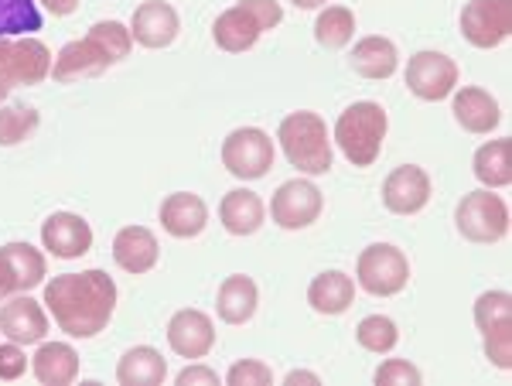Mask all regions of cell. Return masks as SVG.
Returning <instances> with one entry per match:
<instances>
[{"label":"cell","instance_id":"obj_1","mask_svg":"<svg viewBox=\"0 0 512 386\" xmlns=\"http://www.w3.org/2000/svg\"><path fill=\"white\" fill-rule=\"evenodd\" d=\"M45 305L65 335L93 339L110 325L113 308H117V284L106 270L62 274L45 284Z\"/></svg>","mask_w":512,"mask_h":386},{"label":"cell","instance_id":"obj_2","mask_svg":"<svg viewBox=\"0 0 512 386\" xmlns=\"http://www.w3.org/2000/svg\"><path fill=\"white\" fill-rule=\"evenodd\" d=\"M134 35L120 21H96L86 38L69 41L52 65L55 82H76L106 72L113 62H123L130 55Z\"/></svg>","mask_w":512,"mask_h":386},{"label":"cell","instance_id":"obj_3","mask_svg":"<svg viewBox=\"0 0 512 386\" xmlns=\"http://www.w3.org/2000/svg\"><path fill=\"white\" fill-rule=\"evenodd\" d=\"M277 141L284 147L287 161L304 175H325L332 168V141H328V123L311 110H297L280 120Z\"/></svg>","mask_w":512,"mask_h":386},{"label":"cell","instance_id":"obj_4","mask_svg":"<svg viewBox=\"0 0 512 386\" xmlns=\"http://www.w3.org/2000/svg\"><path fill=\"white\" fill-rule=\"evenodd\" d=\"M383 137H386V110L373 100L352 103L335 123V141L355 168H369L379 158Z\"/></svg>","mask_w":512,"mask_h":386},{"label":"cell","instance_id":"obj_5","mask_svg":"<svg viewBox=\"0 0 512 386\" xmlns=\"http://www.w3.org/2000/svg\"><path fill=\"white\" fill-rule=\"evenodd\" d=\"M284 18V7L277 0H243V4L222 11L212 24V38L226 52H246L253 48L267 28H277Z\"/></svg>","mask_w":512,"mask_h":386},{"label":"cell","instance_id":"obj_6","mask_svg":"<svg viewBox=\"0 0 512 386\" xmlns=\"http://www.w3.org/2000/svg\"><path fill=\"white\" fill-rule=\"evenodd\" d=\"M52 72V52L38 38H0V100H7L14 86H38Z\"/></svg>","mask_w":512,"mask_h":386},{"label":"cell","instance_id":"obj_7","mask_svg":"<svg viewBox=\"0 0 512 386\" xmlns=\"http://www.w3.org/2000/svg\"><path fill=\"white\" fill-rule=\"evenodd\" d=\"M454 223H458V233L465 240L499 243L509 233V205L499 195H492L489 188L485 192H468L454 209Z\"/></svg>","mask_w":512,"mask_h":386},{"label":"cell","instance_id":"obj_8","mask_svg":"<svg viewBox=\"0 0 512 386\" xmlns=\"http://www.w3.org/2000/svg\"><path fill=\"white\" fill-rule=\"evenodd\" d=\"M355 277L359 287L376 298H393L400 294L410 281V264L403 257V250H396L390 243H373L359 253V264H355Z\"/></svg>","mask_w":512,"mask_h":386},{"label":"cell","instance_id":"obj_9","mask_svg":"<svg viewBox=\"0 0 512 386\" xmlns=\"http://www.w3.org/2000/svg\"><path fill=\"white\" fill-rule=\"evenodd\" d=\"M475 325L482 328L485 356L499 369L512 366V294L485 291L475 301Z\"/></svg>","mask_w":512,"mask_h":386},{"label":"cell","instance_id":"obj_10","mask_svg":"<svg viewBox=\"0 0 512 386\" xmlns=\"http://www.w3.org/2000/svg\"><path fill=\"white\" fill-rule=\"evenodd\" d=\"M222 164L229 168V175L256 182L274 168V141L260 127H239L222 141Z\"/></svg>","mask_w":512,"mask_h":386},{"label":"cell","instance_id":"obj_11","mask_svg":"<svg viewBox=\"0 0 512 386\" xmlns=\"http://www.w3.org/2000/svg\"><path fill=\"white\" fill-rule=\"evenodd\" d=\"M461 35L475 48H495L512 35V0H472L461 11Z\"/></svg>","mask_w":512,"mask_h":386},{"label":"cell","instance_id":"obj_12","mask_svg":"<svg viewBox=\"0 0 512 386\" xmlns=\"http://www.w3.org/2000/svg\"><path fill=\"white\" fill-rule=\"evenodd\" d=\"M407 86L417 100L441 103L458 86V65L441 52H417L407 65Z\"/></svg>","mask_w":512,"mask_h":386},{"label":"cell","instance_id":"obj_13","mask_svg":"<svg viewBox=\"0 0 512 386\" xmlns=\"http://www.w3.org/2000/svg\"><path fill=\"white\" fill-rule=\"evenodd\" d=\"M321 209H325V199H321L318 185L304 182V178L284 182L270 202V216L280 229H308L321 216Z\"/></svg>","mask_w":512,"mask_h":386},{"label":"cell","instance_id":"obj_14","mask_svg":"<svg viewBox=\"0 0 512 386\" xmlns=\"http://www.w3.org/2000/svg\"><path fill=\"white\" fill-rule=\"evenodd\" d=\"M383 202L396 216H414L431 202V175L417 164H403L383 182Z\"/></svg>","mask_w":512,"mask_h":386},{"label":"cell","instance_id":"obj_15","mask_svg":"<svg viewBox=\"0 0 512 386\" xmlns=\"http://www.w3.org/2000/svg\"><path fill=\"white\" fill-rule=\"evenodd\" d=\"M41 243L52 257L76 260L82 253H89L93 246V229L76 212H55L41 223Z\"/></svg>","mask_w":512,"mask_h":386},{"label":"cell","instance_id":"obj_16","mask_svg":"<svg viewBox=\"0 0 512 386\" xmlns=\"http://www.w3.org/2000/svg\"><path fill=\"white\" fill-rule=\"evenodd\" d=\"M168 342L181 359H202L216 346V325L205 311L185 308L168 322Z\"/></svg>","mask_w":512,"mask_h":386},{"label":"cell","instance_id":"obj_17","mask_svg":"<svg viewBox=\"0 0 512 386\" xmlns=\"http://www.w3.org/2000/svg\"><path fill=\"white\" fill-rule=\"evenodd\" d=\"M45 332H48L45 308H41L31 294L11 298L0 308V335H7V339L18 342V346H35V342L45 339Z\"/></svg>","mask_w":512,"mask_h":386},{"label":"cell","instance_id":"obj_18","mask_svg":"<svg viewBox=\"0 0 512 386\" xmlns=\"http://www.w3.org/2000/svg\"><path fill=\"white\" fill-rule=\"evenodd\" d=\"M130 35L144 48H168L178 38V11L164 0H147L134 11Z\"/></svg>","mask_w":512,"mask_h":386},{"label":"cell","instance_id":"obj_19","mask_svg":"<svg viewBox=\"0 0 512 386\" xmlns=\"http://www.w3.org/2000/svg\"><path fill=\"white\" fill-rule=\"evenodd\" d=\"M161 257L158 236L147 226H127L113 236V260L127 270V274H147Z\"/></svg>","mask_w":512,"mask_h":386},{"label":"cell","instance_id":"obj_20","mask_svg":"<svg viewBox=\"0 0 512 386\" xmlns=\"http://www.w3.org/2000/svg\"><path fill=\"white\" fill-rule=\"evenodd\" d=\"M209 223V209L195 192H175L161 205V226L168 229L175 240H192Z\"/></svg>","mask_w":512,"mask_h":386},{"label":"cell","instance_id":"obj_21","mask_svg":"<svg viewBox=\"0 0 512 386\" xmlns=\"http://www.w3.org/2000/svg\"><path fill=\"white\" fill-rule=\"evenodd\" d=\"M451 113H454V120L468 130V134H489V130L499 127V103H495L492 96L478 86L458 89V93H454Z\"/></svg>","mask_w":512,"mask_h":386},{"label":"cell","instance_id":"obj_22","mask_svg":"<svg viewBox=\"0 0 512 386\" xmlns=\"http://www.w3.org/2000/svg\"><path fill=\"white\" fill-rule=\"evenodd\" d=\"M256 301H260V294H256L253 277H246V274L226 277L219 287V298H216L219 318L226 325H246L256 315Z\"/></svg>","mask_w":512,"mask_h":386},{"label":"cell","instance_id":"obj_23","mask_svg":"<svg viewBox=\"0 0 512 386\" xmlns=\"http://www.w3.org/2000/svg\"><path fill=\"white\" fill-rule=\"evenodd\" d=\"M219 219L233 236H253L256 229L263 226L260 195L250 192V188H233V192H229L219 205Z\"/></svg>","mask_w":512,"mask_h":386},{"label":"cell","instance_id":"obj_24","mask_svg":"<svg viewBox=\"0 0 512 386\" xmlns=\"http://www.w3.org/2000/svg\"><path fill=\"white\" fill-rule=\"evenodd\" d=\"M352 298H355V284L342 270H325L308 287V301L318 315H342V311H349Z\"/></svg>","mask_w":512,"mask_h":386},{"label":"cell","instance_id":"obj_25","mask_svg":"<svg viewBox=\"0 0 512 386\" xmlns=\"http://www.w3.org/2000/svg\"><path fill=\"white\" fill-rule=\"evenodd\" d=\"M400 65V52L390 38H379V35H369L355 45L352 52V69L359 72L362 79H390Z\"/></svg>","mask_w":512,"mask_h":386},{"label":"cell","instance_id":"obj_26","mask_svg":"<svg viewBox=\"0 0 512 386\" xmlns=\"http://www.w3.org/2000/svg\"><path fill=\"white\" fill-rule=\"evenodd\" d=\"M35 376L45 386H69L79 376V352L69 342H45L35 356Z\"/></svg>","mask_w":512,"mask_h":386},{"label":"cell","instance_id":"obj_27","mask_svg":"<svg viewBox=\"0 0 512 386\" xmlns=\"http://www.w3.org/2000/svg\"><path fill=\"white\" fill-rule=\"evenodd\" d=\"M164 376H168V363H164L161 352L151 346H137V349L123 352V359L117 366V380L123 386H161Z\"/></svg>","mask_w":512,"mask_h":386},{"label":"cell","instance_id":"obj_28","mask_svg":"<svg viewBox=\"0 0 512 386\" xmlns=\"http://www.w3.org/2000/svg\"><path fill=\"white\" fill-rule=\"evenodd\" d=\"M509 141H489L475 151V178L485 188H506L512 182V164H509Z\"/></svg>","mask_w":512,"mask_h":386},{"label":"cell","instance_id":"obj_29","mask_svg":"<svg viewBox=\"0 0 512 386\" xmlns=\"http://www.w3.org/2000/svg\"><path fill=\"white\" fill-rule=\"evenodd\" d=\"M0 257L7 260L14 281H18V291H31L45 281V257L35 250L31 243H7L0 246Z\"/></svg>","mask_w":512,"mask_h":386},{"label":"cell","instance_id":"obj_30","mask_svg":"<svg viewBox=\"0 0 512 386\" xmlns=\"http://www.w3.org/2000/svg\"><path fill=\"white\" fill-rule=\"evenodd\" d=\"M355 35V14L349 7H325L315 21V38L321 48L335 52V48H345Z\"/></svg>","mask_w":512,"mask_h":386},{"label":"cell","instance_id":"obj_31","mask_svg":"<svg viewBox=\"0 0 512 386\" xmlns=\"http://www.w3.org/2000/svg\"><path fill=\"white\" fill-rule=\"evenodd\" d=\"M41 31V14L35 0H0V38Z\"/></svg>","mask_w":512,"mask_h":386},{"label":"cell","instance_id":"obj_32","mask_svg":"<svg viewBox=\"0 0 512 386\" xmlns=\"http://www.w3.org/2000/svg\"><path fill=\"white\" fill-rule=\"evenodd\" d=\"M38 110H31V106H0V147H14L21 141H28L31 134L38 130Z\"/></svg>","mask_w":512,"mask_h":386},{"label":"cell","instance_id":"obj_33","mask_svg":"<svg viewBox=\"0 0 512 386\" xmlns=\"http://www.w3.org/2000/svg\"><path fill=\"white\" fill-rule=\"evenodd\" d=\"M355 339H359L362 349L376 352V356H383V352H390L396 342H400V332H396V322L386 315H369L362 318L359 328H355Z\"/></svg>","mask_w":512,"mask_h":386},{"label":"cell","instance_id":"obj_34","mask_svg":"<svg viewBox=\"0 0 512 386\" xmlns=\"http://www.w3.org/2000/svg\"><path fill=\"white\" fill-rule=\"evenodd\" d=\"M226 383L229 386H267V383H274V369L267 363H260V359H239V363L229 369Z\"/></svg>","mask_w":512,"mask_h":386},{"label":"cell","instance_id":"obj_35","mask_svg":"<svg viewBox=\"0 0 512 386\" xmlns=\"http://www.w3.org/2000/svg\"><path fill=\"white\" fill-rule=\"evenodd\" d=\"M373 380H376L379 386H393V383L417 386L420 380H424V376H420V369H417V366H410L407 359H386V363L376 369Z\"/></svg>","mask_w":512,"mask_h":386},{"label":"cell","instance_id":"obj_36","mask_svg":"<svg viewBox=\"0 0 512 386\" xmlns=\"http://www.w3.org/2000/svg\"><path fill=\"white\" fill-rule=\"evenodd\" d=\"M24 369H28V356L21 352L18 342L0 346V380H21Z\"/></svg>","mask_w":512,"mask_h":386},{"label":"cell","instance_id":"obj_37","mask_svg":"<svg viewBox=\"0 0 512 386\" xmlns=\"http://www.w3.org/2000/svg\"><path fill=\"white\" fill-rule=\"evenodd\" d=\"M219 386V376L212 373L209 366H188V369H181L178 373V386Z\"/></svg>","mask_w":512,"mask_h":386},{"label":"cell","instance_id":"obj_38","mask_svg":"<svg viewBox=\"0 0 512 386\" xmlns=\"http://www.w3.org/2000/svg\"><path fill=\"white\" fill-rule=\"evenodd\" d=\"M7 294H18V281H14L11 267H7V260L0 257V301H4Z\"/></svg>","mask_w":512,"mask_h":386},{"label":"cell","instance_id":"obj_39","mask_svg":"<svg viewBox=\"0 0 512 386\" xmlns=\"http://www.w3.org/2000/svg\"><path fill=\"white\" fill-rule=\"evenodd\" d=\"M41 4H45L48 11L55 14V18H69V14L79 7V0H41Z\"/></svg>","mask_w":512,"mask_h":386},{"label":"cell","instance_id":"obj_40","mask_svg":"<svg viewBox=\"0 0 512 386\" xmlns=\"http://www.w3.org/2000/svg\"><path fill=\"white\" fill-rule=\"evenodd\" d=\"M284 383H291V386H294V383H321V380H318L315 373H304V369H294V373H287V380H284Z\"/></svg>","mask_w":512,"mask_h":386},{"label":"cell","instance_id":"obj_41","mask_svg":"<svg viewBox=\"0 0 512 386\" xmlns=\"http://www.w3.org/2000/svg\"><path fill=\"white\" fill-rule=\"evenodd\" d=\"M291 4H297V7H301V11H315V7L328 4V0H291Z\"/></svg>","mask_w":512,"mask_h":386}]
</instances>
